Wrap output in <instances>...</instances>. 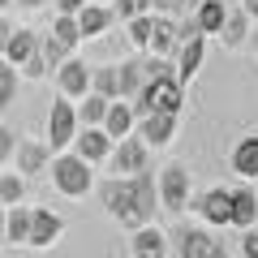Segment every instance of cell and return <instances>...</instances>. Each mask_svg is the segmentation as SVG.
<instances>
[{
	"label": "cell",
	"instance_id": "cell-5",
	"mask_svg": "<svg viewBox=\"0 0 258 258\" xmlns=\"http://www.w3.org/2000/svg\"><path fill=\"white\" fill-rule=\"evenodd\" d=\"M47 138H52L47 151H60V147H69V142L78 138V112H74L69 99H56L52 103V112H47Z\"/></svg>",
	"mask_w": 258,
	"mask_h": 258
},
{
	"label": "cell",
	"instance_id": "cell-33",
	"mask_svg": "<svg viewBox=\"0 0 258 258\" xmlns=\"http://www.w3.org/2000/svg\"><path fill=\"white\" fill-rule=\"evenodd\" d=\"M198 5H203V0H172V18H176V22L194 18V13H198Z\"/></svg>",
	"mask_w": 258,
	"mask_h": 258
},
{
	"label": "cell",
	"instance_id": "cell-9",
	"mask_svg": "<svg viewBox=\"0 0 258 258\" xmlns=\"http://www.w3.org/2000/svg\"><path fill=\"white\" fill-rule=\"evenodd\" d=\"M129 181H134V207H138V224L147 228V224L155 220V203H159V194H155V176L142 168V172H134Z\"/></svg>",
	"mask_w": 258,
	"mask_h": 258
},
{
	"label": "cell",
	"instance_id": "cell-24",
	"mask_svg": "<svg viewBox=\"0 0 258 258\" xmlns=\"http://www.w3.org/2000/svg\"><path fill=\"white\" fill-rule=\"evenodd\" d=\"M142 82H147V78H142V60H125V64L116 69V86H120L125 99H134V95L142 91Z\"/></svg>",
	"mask_w": 258,
	"mask_h": 258
},
{
	"label": "cell",
	"instance_id": "cell-37",
	"mask_svg": "<svg viewBox=\"0 0 258 258\" xmlns=\"http://www.w3.org/2000/svg\"><path fill=\"white\" fill-rule=\"evenodd\" d=\"M9 155H13V134L0 129V159H9Z\"/></svg>",
	"mask_w": 258,
	"mask_h": 258
},
{
	"label": "cell",
	"instance_id": "cell-14",
	"mask_svg": "<svg viewBox=\"0 0 258 258\" xmlns=\"http://www.w3.org/2000/svg\"><path fill=\"white\" fill-rule=\"evenodd\" d=\"M228 203H232V211H228V224H237V228H254V215H258V198H254V189H228Z\"/></svg>",
	"mask_w": 258,
	"mask_h": 258
},
{
	"label": "cell",
	"instance_id": "cell-20",
	"mask_svg": "<svg viewBox=\"0 0 258 258\" xmlns=\"http://www.w3.org/2000/svg\"><path fill=\"white\" fill-rule=\"evenodd\" d=\"M232 168H237L245 181L258 176V134H249V138L237 142V151H232Z\"/></svg>",
	"mask_w": 258,
	"mask_h": 258
},
{
	"label": "cell",
	"instance_id": "cell-40",
	"mask_svg": "<svg viewBox=\"0 0 258 258\" xmlns=\"http://www.w3.org/2000/svg\"><path fill=\"white\" fill-rule=\"evenodd\" d=\"M151 9H159V13H172V0H151Z\"/></svg>",
	"mask_w": 258,
	"mask_h": 258
},
{
	"label": "cell",
	"instance_id": "cell-7",
	"mask_svg": "<svg viewBox=\"0 0 258 258\" xmlns=\"http://www.w3.org/2000/svg\"><path fill=\"white\" fill-rule=\"evenodd\" d=\"M56 82H60V99H86V91H91V64L69 56L56 69Z\"/></svg>",
	"mask_w": 258,
	"mask_h": 258
},
{
	"label": "cell",
	"instance_id": "cell-44",
	"mask_svg": "<svg viewBox=\"0 0 258 258\" xmlns=\"http://www.w3.org/2000/svg\"><path fill=\"white\" fill-rule=\"evenodd\" d=\"M86 5H103V0H86Z\"/></svg>",
	"mask_w": 258,
	"mask_h": 258
},
{
	"label": "cell",
	"instance_id": "cell-22",
	"mask_svg": "<svg viewBox=\"0 0 258 258\" xmlns=\"http://www.w3.org/2000/svg\"><path fill=\"white\" fill-rule=\"evenodd\" d=\"M224 18H228V5H224V0H203V5H198V13H194V22H198V30H203V35H220Z\"/></svg>",
	"mask_w": 258,
	"mask_h": 258
},
{
	"label": "cell",
	"instance_id": "cell-2",
	"mask_svg": "<svg viewBox=\"0 0 258 258\" xmlns=\"http://www.w3.org/2000/svg\"><path fill=\"white\" fill-rule=\"evenodd\" d=\"M52 181L60 194H69V198H82L86 189H91V164H82L78 155H56L52 159Z\"/></svg>",
	"mask_w": 258,
	"mask_h": 258
},
{
	"label": "cell",
	"instance_id": "cell-8",
	"mask_svg": "<svg viewBox=\"0 0 258 258\" xmlns=\"http://www.w3.org/2000/svg\"><path fill=\"white\" fill-rule=\"evenodd\" d=\"M142 168H147V147H142L138 138H120L116 151H112V172L129 181V176L142 172Z\"/></svg>",
	"mask_w": 258,
	"mask_h": 258
},
{
	"label": "cell",
	"instance_id": "cell-42",
	"mask_svg": "<svg viewBox=\"0 0 258 258\" xmlns=\"http://www.w3.org/2000/svg\"><path fill=\"white\" fill-rule=\"evenodd\" d=\"M0 237H5V207H0Z\"/></svg>",
	"mask_w": 258,
	"mask_h": 258
},
{
	"label": "cell",
	"instance_id": "cell-11",
	"mask_svg": "<svg viewBox=\"0 0 258 258\" xmlns=\"http://www.w3.org/2000/svg\"><path fill=\"white\" fill-rule=\"evenodd\" d=\"M176 134V116H168V112H155V116H142V134L138 142L142 147H168Z\"/></svg>",
	"mask_w": 258,
	"mask_h": 258
},
{
	"label": "cell",
	"instance_id": "cell-25",
	"mask_svg": "<svg viewBox=\"0 0 258 258\" xmlns=\"http://www.w3.org/2000/svg\"><path fill=\"white\" fill-rule=\"evenodd\" d=\"M91 91L99 95V99L116 103V99H120V86H116V69H91Z\"/></svg>",
	"mask_w": 258,
	"mask_h": 258
},
{
	"label": "cell",
	"instance_id": "cell-35",
	"mask_svg": "<svg viewBox=\"0 0 258 258\" xmlns=\"http://www.w3.org/2000/svg\"><path fill=\"white\" fill-rule=\"evenodd\" d=\"M22 74H26V78H43V74H47V64H43V56L35 52V56H30L26 64H22Z\"/></svg>",
	"mask_w": 258,
	"mask_h": 258
},
{
	"label": "cell",
	"instance_id": "cell-26",
	"mask_svg": "<svg viewBox=\"0 0 258 258\" xmlns=\"http://www.w3.org/2000/svg\"><path fill=\"white\" fill-rule=\"evenodd\" d=\"M22 194H26V181L18 172H0V207H22Z\"/></svg>",
	"mask_w": 258,
	"mask_h": 258
},
{
	"label": "cell",
	"instance_id": "cell-43",
	"mask_svg": "<svg viewBox=\"0 0 258 258\" xmlns=\"http://www.w3.org/2000/svg\"><path fill=\"white\" fill-rule=\"evenodd\" d=\"M9 5H13V0H0V13H5V9H9Z\"/></svg>",
	"mask_w": 258,
	"mask_h": 258
},
{
	"label": "cell",
	"instance_id": "cell-13",
	"mask_svg": "<svg viewBox=\"0 0 258 258\" xmlns=\"http://www.w3.org/2000/svg\"><path fill=\"white\" fill-rule=\"evenodd\" d=\"M74 155L82 159V164H95V159H108L112 155V142H108V134H103V129H82V134H78L74 138Z\"/></svg>",
	"mask_w": 258,
	"mask_h": 258
},
{
	"label": "cell",
	"instance_id": "cell-18",
	"mask_svg": "<svg viewBox=\"0 0 258 258\" xmlns=\"http://www.w3.org/2000/svg\"><path fill=\"white\" fill-rule=\"evenodd\" d=\"M47 159H52V151L43 142H18V172L22 176H39L47 168Z\"/></svg>",
	"mask_w": 258,
	"mask_h": 258
},
{
	"label": "cell",
	"instance_id": "cell-32",
	"mask_svg": "<svg viewBox=\"0 0 258 258\" xmlns=\"http://www.w3.org/2000/svg\"><path fill=\"white\" fill-rule=\"evenodd\" d=\"M147 39H151V13L129 22V43H134V47H147Z\"/></svg>",
	"mask_w": 258,
	"mask_h": 258
},
{
	"label": "cell",
	"instance_id": "cell-29",
	"mask_svg": "<svg viewBox=\"0 0 258 258\" xmlns=\"http://www.w3.org/2000/svg\"><path fill=\"white\" fill-rule=\"evenodd\" d=\"M52 39L64 47V52H74L78 39H82V35H78V22H74V18H56V22H52Z\"/></svg>",
	"mask_w": 258,
	"mask_h": 258
},
{
	"label": "cell",
	"instance_id": "cell-10",
	"mask_svg": "<svg viewBox=\"0 0 258 258\" xmlns=\"http://www.w3.org/2000/svg\"><path fill=\"white\" fill-rule=\"evenodd\" d=\"M181 258H228L224 245L207 228H185L181 232Z\"/></svg>",
	"mask_w": 258,
	"mask_h": 258
},
{
	"label": "cell",
	"instance_id": "cell-28",
	"mask_svg": "<svg viewBox=\"0 0 258 258\" xmlns=\"http://www.w3.org/2000/svg\"><path fill=\"white\" fill-rule=\"evenodd\" d=\"M245 13H228V18H224V26H220V39H224V47H241V43H245V35H249V30H245Z\"/></svg>",
	"mask_w": 258,
	"mask_h": 258
},
{
	"label": "cell",
	"instance_id": "cell-19",
	"mask_svg": "<svg viewBox=\"0 0 258 258\" xmlns=\"http://www.w3.org/2000/svg\"><path fill=\"white\" fill-rule=\"evenodd\" d=\"M164 254H168V241H164V232L155 224L134 232V258H164Z\"/></svg>",
	"mask_w": 258,
	"mask_h": 258
},
{
	"label": "cell",
	"instance_id": "cell-17",
	"mask_svg": "<svg viewBox=\"0 0 258 258\" xmlns=\"http://www.w3.org/2000/svg\"><path fill=\"white\" fill-rule=\"evenodd\" d=\"M103 134H108V142H120L129 138V129H134V112H129V103H108V112H103Z\"/></svg>",
	"mask_w": 258,
	"mask_h": 258
},
{
	"label": "cell",
	"instance_id": "cell-12",
	"mask_svg": "<svg viewBox=\"0 0 258 258\" xmlns=\"http://www.w3.org/2000/svg\"><path fill=\"white\" fill-rule=\"evenodd\" d=\"M147 52L155 60H168L176 52V26L172 18H151V39H147Z\"/></svg>",
	"mask_w": 258,
	"mask_h": 258
},
{
	"label": "cell",
	"instance_id": "cell-27",
	"mask_svg": "<svg viewBox=\"0 0 258 258\" xmlns=\"http://www.w3.org/2000/svg\"><path fill=\"white\" fill-rule=\"evenodd\" d=\"M74 112H78V125L99 129V125H103V112H108V99H99V95H86V103H82V108H74Z\"/></svg>",
	"mask_w": 258,
	"mask_h": 258
},
{
	"label": "cell",
	"instance_id": "cell-6",
	"mask_svg": "<svg viewBox=\"0 0 258 258\" xmlns=\"http://www.w3.org/2000/svg\"><path fill=\"white\" fill-rule=\"evenodd\" d=\"M64 232V220L56 211H47V207H30V232H26V245L35 249H47L56 237Z\"/></svg>",
	"mask_w": 258,
	"mask_h": 258
},
{
	"label": "cell",
	"instance_id": "cell-23",
	"mask_svg": "<svg viewBox=\"0 0 258 258\" xmlns=\"http://www.w3.org/2000/svg\"><path fill=\"white\" fill-rule=\"evenodd\" d=\"M26 232H30V207H9L5 211V237L13 245H26Z\"/></svg>",
	"mask_w": 258,
	"mask_h": 258
},
{
	"label": "cell",
	"instance_id": "cell-46",
	"mask_svg": "<svg viewBox=\"0 0 258 258\" xmlns=\"http://www.w3.org/2000/svg\"><path fill=\"white\" fill-rule=\"evenodd\" d=\"M254 52H258V35H254Z\"/></svg>",
	"mask_w": 258,
	"mask_h": 258
},
{
	"label": "cell",
	"instance_id": "cell-34",
	"mask_svg": "<svg viewBox=\"0 0 258 258\" xmlns=\"http://www.w3.org/2000/svg\"><path fill=\"white\" fill-rule=\"evenodd\" d=\"M86 0H56V18H78Z\"/></svg>",
	"mask_w": 258,
	"mask_h": 258
},
{
	"label": "cell",
	"instance_id": "cell-38",
	"mask_svg": "<svg viewBox=\"0 0 258 258\" xmlns=\"http://www.w3.org/2000/svg\"><path fill=\"white\" fill-rule=\"evenodd\" d=\"M9 35H13V26L0 18V56H5V43H9Z\"/></svg>",
	"mask_w": 258,
	"mask_h": 258
},
{
	"label": "cell",
	"instance_id": "cell-45",
	"mask_svg": "<svg viewBox=\"0 0 258 258\" xmlns=\"http://www.w3.org/2000/svg\"><path fill=\"white\" fill-rule=\"evenodd\" d=\"M254 232H258V215H254Z\"/></svg>",
	"mask_w": 258,
	"mask_h": 258
},
{
	"label": "cell",
	"instance_id": "cell-1",
	"mask_svg": "<svg viewBox=\"0 0 258 258\" xmlns=\"http://www.w3.org/2000/svg\"><path fill=\"white\" fill-rule=\"evenodd\" d=\"M129 112H134V116H155V112L176 116V112H181V86L176 82H142V91L134 95Z\"/></svg>",
	"mask_w": 258,
	"mask_h": 258
},
{
	"label": "cell",
	"instance_id": "cell-21",
	"mask_svg": "<svg viewBox=\"0 0 258 258\" xmlns=\"http://www.w3.org/2000/svg\"><path fill=\"white\" fill-rule=\"evenodd\" d=\"M198 211H203L207 224H228V211H232L228 189H207V194H203V203H198Z\"/></svg>",
	"mask_w": 258,
	"mask_h": 258
},
{
	"label": "cell",
	"instance_id": "cell-4",
	"mask_svg": "<svg viewBox=\"0 0 258 258\" xmlns=\"http://www.w3.org/2000/svg\"><path fill=\"white\" fill-rule=\"evenodd\" d=\"M155 194H159V207H164V211L181 215L185 207H189V172H185L181 164H168L164 172H159Z\"/></svg>",
	"mask_w": 258,
	"mask_h": 258
},
{
	"label": "cell",
	"instance_id": "cell-31",
	"mask_svg": "<svg viewBox=\"0 0 258 258\" xmlns=\"http://www.w3.org/2000/svg\"><path fill=\"white\" fill-rule=\"evenodd\" d=\"M147 13H151V0H116L112 18H120V22H134V18H147Z\"/></svg>",
	"mask_w": 258,
	"mask_h": 258
},
{
	"label": "cell",
	"instance_id": "cell-39",
	"mask_svg": "<svg viewBox=\"0 0 258 258\" xmlns=\"http://www.w3.org/2000/svg\"><path fill=\"white\" fill-rule=\"evenodd\" d=\"M241 5H245V9H241L245 18H258V0H241Z\"/></svg>",
	"mask_w": 258,
	"mask_h": 258
},
{
	"label": "cell",
	"instance_id": "cell-16",
	"mask_svg": "<svg viewBox=\"0 0 258 258\" xmlns=\"http://www.w3.org/2000/svg\"><path fill=\"white\" fill-rule=\"evenodd\" d=\"M74 22H78V35H82V39H91V35H103V30H108L116 18H112V9H108V5H82V13H78Z\"/></svg>",
	"mask_w": 258,
	"mask_h": 258
},
{
	"label": "cell",
	"instance_id": "cell-3",
	"mask_svg": "<svg viewBox=\"0 0 258 258\" xmlns=\"http://www.w3.org/2000/svg\"><path fill=\"white\" fill-rule=\"evenodd\" d=\"M103 207H108L112 220H120L125 228L138 232V207H134V181H125V176H112L108 185H103Z\"/></svg>",
	"mask_w": 258,
	"mask_h": 258
},
{
	"label": "cell",
	"instance_id": "cell-15",
	"mask_svg": "<svg viewBox=\"0 0 258 258\" xmlns=\"http://www.w3.org/2000/svg\"><path fill=\"white\" fill-rule=\"evenodd\" d=\"M35 52H39V35L22 26V30H13V35H9V43H5V64L22 69V64H26Z\"/></svg>",
	"mask_w": 258,
	"mask_h": 258
},
{
	"label": "cell",
	"instance_id": "cell-30",
	"mask_svg": "<svg viewBox=\"0 0 258 258\" xmlns=\"http://www.w3.org/2000/svg\"><path fill=\"white\" fill-rule=\"evenodd\" d=\"M13 95H18V69L0 60V108H9Z\"/></svg>",
	"mask_w": 258,
	"mask_h": 258
},
{
	"label": "cell",
	"instance_id": "cell-41",
	"mask_svg": "<svg viewBox=\"0 0 258 258\" xmlns=\"http://www.w3.org/2000/svg\"><path fill=\"white\" fill-rule=\"evenodd\" d=\"M18 5H26V9H39V5H43V0H18Z\"/></svg>",
	"mask_w": 258,
	"mask_h": 258
},
{
	"label": "cell",
	"instance_id": "cell-36",
	"mask_svg": "<svg viewBox=\"0 0 258 258\" xmlns=\"http://www.w3.org/2000/svg\"><path fill=\"white\" fill-rule=\"evenodd\" d=\"M241 254H245V258H258V232H254V228L241 237Z\"/></svg>",
	"mask_w": 258,
	"mask_h": 258
}]
</instances>
